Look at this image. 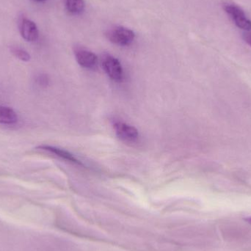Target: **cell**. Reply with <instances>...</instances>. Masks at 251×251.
I'll use <instances>...</instances> for the list:
<instances>
[{
	"label": "cell",
	"instance_id": "cell-6",
	"mask_svg": "<svg viewBox=\"0 0 251 251\" xmlns=\"http://www.w3.org/2000/svg\"><path fill=\"white\" fill-rule=\"evenodd\" d=\"M38 149L54 153L56 156H59L62 159H66V160L72 162V163L76 164V165H82V163L75 156H73V154L69 153L67 151L63 150V149H59V148L54 147V146H47V145L38 146Z\"/></svg>",
	"mask_w": 251,
	"mask_h": 251
},
{
	"label": "cell",
	"instance_id": "cell-10",
	"mask_svg": "<svg viewBox=\"0 0 251 251\" xmlns=\"http://www.w3.org/2000/svg\"><path fill=\"white\" fill-rule=\"evenodd\" d=\"M12 54L22 61L27 62L30 60V55L27 51L20 47H12L10 49Z\"/></svg>",
	"mask_w": 251,
	"mask_h": 251
},
{
	"label": "cell",
	"instance_id": "cell-1",
	"mask_svg": "<svg viewBox=\"0 0 251 251\" xmlns=\"http://www.w3.org/2000/svg\"><path fill=\"white\" fill-rule=\"evenodd\" d=\"M106 35L110 42L119 46L129 45L135 38V34L132 30L121 26L109 29Z\"/></svg>",
	"mask_w": 251,
	"mask_h": 251
},
{
	"label": "cell",
	"instance_id": "cell-2",
	"mask_svg": "<svg viewBox=\"0 0 251 251\" xmlns=\"http://www.w3.org/2000/svg\"><path fill=\"white\" fill-rule=\"evenodd\" d=\"M102 66L104 72L110 79L116 82H122L124 78V71L120 61L113 56L107 54L102 59Z\"/></svg>",
	"mask_w": 251,
	"mask_h": 251
},
{
	"label": "cell",
	"instance_id": "cell-14",
	"mask_svg": "<svg viewBox=\"0 0 251 251\" xmlns=\"http://www.w3.org/2000/svg\"><path fill=\"white\" fill-rule=\"evenodd\" d=\"M33 1H36V2H41V1H45L47 0H32Z\"/></svg>",
	"mask_w": 251,
	"mask_h": 251
},
{
	"label": "cell",
	"instance_id": "cell-13",
	"mask_svg": "<svg viewBox=\"0 0 251 251\" xmlns=\"http://www.w3.org/2000/svg\"><path fill=\"white\" fill-rule=\"evenodd\" d=\"M243 37L244 41L251 47V31H247V32H244Z\"/></svg>",
	"mask_w": 251,
	"mask_h": 251
},
{
	"label": "cell",
	"instance_id": "cell-4",
	"mask_svg": "<svg viewBox=\"0 0 251 251\" xmlns=\"http://www.w3.org/2000/svg\"><path fill=\"white\" fill-rule=\"evenodd\" d=\"M114 128L118 137L125 141L133 142L138 138V131L132 126L118 122L114 124Z\"/></svg>",
	"mask_w": 251,
	"mask_h": 251
},
{
	"label": "cell",
	"instance_id": "cell-11",
	"mask_svg": "<svg viewBox=\"0 0 251 251\" xmlns=\"http://www.w3.org/2000/svg\"><path fill=\"white\" fill-rule=\"evenodd\" d=\"M233 21L240 29H244L246 31L251 30V21L248 19L246 16L238 18V19H234Z\"/></svg>",
	"mask_w": 251,
	"mask_h": 251
},
{
	"label": "cell",
	"instance_id": "cell-3",
	"mask_svg": "<svg viewBox=\"0 0 251 251\" xmlns=\"http://www.w3.org/2000/svg\"><path fill=\"white\" fill-rule=\"evenodd\" d=\"M75 54L79 66L85 69H94L98 63L97 56L86 49L80 47H76L75 49Z\"/></svg>",
	"mask_w": 251,
	"mask_h": 251
},
{
	"label": "cell",
	"instance_id": "cell-15",
	"mask_svg": "<svg viewBox=\"0 0 251 251\" xmlns=\"http://www.w3.org/2000/svg\"><path fill=\"white\" fill-rule=\"evenodd\" d=\"M246 221H247L249 223V224H251V218H249V219L246 220Z\"/></svg>",
	"mask_w": 251,
	"mask_h": 251
},
{
	"label": "cell",
	"instance_id": "cell-7",
	"mask_svg": "<svg viewBox=\"0 0 251 251\" xmlns=\"http://www.w3.org/2000/svg\"><path fill=\"white\" fill-rule=\"evenodd\" d=\"M18 116L16 112L9 107L0 106V124L12 125L18 122Z\"/></svg>",
	"mask_w": 251,
	"mask_h": 251
},
{
	"label": "cell",
	"instance_id": "cell-5",
	"mask_svg": "<svg viewBox=\"0 0 251 251\" xmlns=\"http://www.w3.org/2000/svg\"><path fill=\"white\" fill-rule=\"evenodd\" d=\"M20 33L22 38L28 42H35L39 36L38 27L35 22L27 19H24L20 23Z\"/></svg>",
	"mask_w": 251,
	"mask_h": 251
},
{
	"label": "cell",
	"instance_id": "cell-12",
	"mask_svg": "<svg viewBox=\"0 0 251 251\" xmlns=\"http://www.w3.org/2000/svg\"><path fill=\"white\" fill-rule=\"evenodd\" d=\"M37 82H38V85H41V86H46V85H48L49 80L45 75H40L37 78Z\"/></svg>",
	"mask_w": 251,
	"mask_h": 251
},
{
	"label": "cell",
	"instance_id": "cell-9",
	"mask_svg": "<svg viewBox=\"0 0 251 251\" xmlns=\"http://www.w3.org/2000/svg\"><path fill=\"white\" fill-rule=\"evenodd\" d=\"M224 10L227 14L231 16L232 20L238 19L240 17H244L246 16L244 10L240 8L238 6L234 5V4H227L224 5Z\"/></svg>",
	"mask_w": 251,
	"mask_h": 251
},
{
	"label": "cell",
	"instance_id": "cell-8",
	"mask_svg": "<svg viewBox=\"0 0 251 251\" xmlns=\"http://www.w3.org/2000/svg\"><path fill=\"white\" fill-rule=\"evenodd\" d=\"M66 10L72 15H79L85 10L84 0H64Z\"/></svg>",
	"mask_w": 251,
	"mask_h": 251
}]
</instances>
